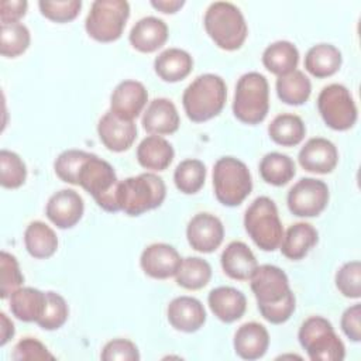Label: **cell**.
Segmentation results:
<instances>
[{"label": "cell", "instance_id": "1", "mask_svg": "<svg viewBox=\"0 0 361 361\" xmlns=\"http://www.w3.org/2000/svg\"><path fill=\"white\" fill-rule=\"evenodd\" d=\"M250 281L261 316L272 324L285 323L296 307L286 274L275 265L265 264L257 267Z\"/></svg>", "mask_w": 361, "mask_h": 361}, {"label": "cell", "instance_id": "2", "mask_svg": "<svg viewBox=\"0 0 361 361\" xmlns=\"http://www.w3.org/2000/svg\"><path fill=\"white\" fill-rule=\"evenodd\" d=\"M226 99L227 87L223 78L214 73H204L185 89L182 103L189 120L203 123L223 110Z\"/></svg>", "mask_w": 361, "mask_h": 361}, {"label": "cell", "instance_id": "3", "mask_svg": "<svg viewBox=\"0 0 361 361\" xmlns=\"http://www.w3.org/2000/svg\"><path fill=\"white\" fill-rule=\"evenodd\" d=\"M166 196V186L162 178L145 172L126 178L118 182L117 204L128 216H140L159 207Z\"/></svg>", "mask_w": 361, "mask_h": 361}, {"label": "cell", "instance_id": "4", "mask_svg": "<svg viewBox=\"0 0 361 361\" xmlns=\"http://www.w3.org/2000/svg\"><path fill=\"white\" fill-rule=\"evenodd\" d=\"M204 28L214 44L226 51H235L244 44L248 28L241 10L228 1H214L204 13Z\"/></svg>", "mask_w": 361, "mask_h": 361}, {"label": "cell", "instance_id": "5", "mask_svg": "<svg viewBox=\"0 0 361 361\" xmlns=\"http://www.w3.org/2000/svg\"><path fill=\"white\" fill-rule=\"evenodd\" d=\"M118 182L114 168L94 154L83 161L78 173V185L90 193L103 210L111 213L120 210L117 204Z\"/></svg>", "mask_w": 361, "mask_h": 361}, {"label": "cell", "instance_id": "6", "mask_svg": "<svg viewBox=\"0 0 361 361\" xmlns=\"http://www.w3.org/2000/svg\"><path fill=\"white\" fill-rule=\"evenodd\" d=\"M244 227L258 248L275 251L281 245L283 228L272 199L267 196L257 197L245 210Z\"/></svg>", "mask_w": 361, "mask_h": 361}, {"label": "cell", "instance_id": "7", "mask_svg": "<svg viewBox=\"0 0 361 361\" xmlns=\"http://www.w3.org/2000/svg\"><path fill=\"white\" fill-rule=\"evenodd\" d=\"M213 188L216 199L224 206H238L252 190L248 166L234 158L221 157L213 166Z\"/></svg>", "mask_w": 361, "mask_h": 361}, {"label": "cell", "instance_id": "8", "mask_svg": "<svg viewBox=\"0 0 361 361\" xmlns=\"http://www.w3.org/2000/svg\"><path fill=\"white\" fill-rule=\"evenodd\" d=\"M269 110V86L258 72L244 73L235 85L233 113L245 124L261 123Z\"/></svg>", "mask_w": 361, "mask_h": 361}, {"label": "cell", "instance_id": "9", "mask_svg": "<svg viewBox=\"0 0 361 361\" xmlns=\"http://www.w3.org/2000/svg\"><path fill=\"white\" fill-rule=\"evenodd\" d=\"M298 338L312 361H341L345 357V347L333 324L322 316L306 319Z\"/></svg>", "mask_w": 361, "mask_h": 361}, {"label": "cell", "instance_id": "10", "mask_svg": "<svg viewBox=\"0 0 361 361\" xmlns=\"http://www.w3.org/2000/svg\"><path fill=\"white\" fill-rule=\"evenodd\" d=\"M130 17L126 0H96L87 13L85 28L89 37L99 42H111L121 37Z\"/></svg>", "mask_w": 361, "mask_h": 361}, {"label": "cell", "instance_id": "11", "mask_svg": "<svg viewBox=\"0 0 361 361\" xmlns=\"http://www.w3.org/2000/svg\"><path fill=\"white\" fill-rule=\"evenodd\" d=\"M317 109L323 121L333 130L344 131L357 121V106L350 90L340 83H331L322 89L317 97Z\"/></svg>", "mask_w": 361, "mask_h": 361}, {"label": "cell", "instance_id": "12", "mask_svg": "<svg viewBox=\"0 0 361 361\" xmlns=\"http://www.w3.org/2000/svg\"><path fill=\"white\" fill-rule=\"evenodd\" d=\"M286 203L298 217L319 216L329 203V188L320 179L302 178L289 189Z\"/></svg>", "mask_w": 361, "mask_h": 361}, {"label": "cell", "instance_id": "13", "mask_svg": "<svg viewBox=\"0 0 361 361\" xmlns=\"http://www.w3.org/2000/svg\"><path fill=\"white\" fill-rule=\"evenodd\" d=\"M186 237L190 247L199 252H213L224 238V227L219 217L210 213H197L186 227Z\"/></svg>", "mask_w": 361, "mask_h": 361}, {"label": "cell", "instance_id": "14", "mask_svg": "<svg viewBox=\"0 0 361 361\" xmlns=\"http://www.w3.org/2000/svg\"><path fill=\"white\" fill-rule=\"evenodd\" d=\"M148 102V92L138 80L120 82L110 96V111L120 118L134 121Z\"/></svg>", "mask_w": 361, "mask_h": 361}, {"label": "cell", "instance_id": "15", "mask_svg": "<svg viewBox=\"0 0 361 361\" xmlns=\"http://www.w3.org/2000/svg\"><path fill=\"white\" fill-rule=\"evenodd\" d=\"M182 258L176 248L165 243H155L148 245L140 258V265L142 271L155 279H166L175 276Z\"/></svg>", "mask_w": 361, "mask_h": 361}, {"label": "cell", "instance_id": "16", "mask_svg": "<svg viewBox=\"0 0 361 361\" xmlns=\"http://www.w3.org/2000/svg\"><path fill=\"white\" fill-rule=\"evenodd\" d=\"M83 210V199L78 192L61 189L48 199L45 214L58 228H71L82 219Z\"/></svg>", "mask_w": 361, "mask_h": 361}, {"label": "cell", "instance_id": "17", "mask_svg": "<svg viewBox=\"0 0 361 361\" xmlns=\"http://www.w3.org/2000/svg\"><path fill=\"white\" fill-rule=\"evenodd\" d=\"M97 134L103 145L113 152L127 151L137 137V126L107 111L97 123Z\"/></svg>", "mask_w": 361, "mask_h": 361}, {"label": "cell", "instance_id": "18", "mask_svg": "<svg viewBox=\"0 0 361 361\" xmlns=\"http://www.w3.org/2000/svg\"><path fill=\"white\" fill-rule=\"evenodd\" d=\"M298 159L307 172L330 173L338 162V152L330 140L314 137L300 148Z\"/></svg>", "mask_w": 361, "mask_h": 361}, {"label": "cell", "instance_id": "19", "mask_svg": "<svg viewBox=\"0 0 361 361\" xmlns=\"http://www.w3.org/2000/svg\"><path fill=\"white\" fill-rule=\"evenodd\" d=\"M168 322L179 331H197L206 322V310L200 300L192 296H178L172 299L166 309Z\"/></svg>", "mask_w": 361, "mask_h": 361}, {"label": "cell", "instance_id": "20", "mask_svg": "<svg viewBox=\"0 0 361 361\" xmlns=\"http://www.w3.org/2000/svg\"><path fill=\"white\" fill-rule=\"evenodd\" d=\"M180 118L175 104L165 97L154 99L142 114V127L152 135L172 134L179 128Z\"/></svg>", "mask_w": 361, "mask_h": 361}, {"label": "cell", "instance_id": "21", "mask_svg": "<svg viewBox=\"0 0 361 361\" xmlns=\"http://www.w3.org/2000/svg\"><path fill=\"white\" fill-rule=\"evenodd\" d=\"M207 302L213 314L224 322L233 323L243 317L247 309L245 295L231 286H219L210 290Z\"/></svg>", "mask_w": 361, "mask_h": 361}, {"label": "cell", "instance_id": "22", "mask_svg": "<svg viewBox=\"0 0 361 361\" xmlns=\"http://www.w3.org/2000/svg\"><path fill=\"white\" fill-rule=\"evenodd\" d=\"M130 44L140 52H154L168 39V25L164 20L148 16L138 20L128 35Z\"/></svg>", "mask_w": 361, "mask_h": 361}, {"label": "cell", "instance_id": "23", "mask_svg": "<svg viewBox=\"0 0 361 361\" xmlns=\"http://www.w3.org/2000/svg\"><path fill=\"white\" fill-rule=\"evenodd\" d=\"M268 345V330L257 322H248L241 324L234 334V350L235 354L243 360L252 361L264 357Z\"/></svg>", "mask_w": 361, "mask_h": 361}, {"label": "cell", "instance_id": "24", "mask_svg": "<svg viewBox=\"0 0 361 361\" xmlns=\"http://www.w3.org/2000/svg\"><path fill=\"white\" fill-rule=\"evenodd\" d=\"M221 268L237 281H247L255 272L258 262L250 247L243 241H231L221 252Z\"/></svg>", "mask_w": 361, "mask_h": 361}, {"label": "cell", "instance_id": "25", "mask_svg": "<svg viewBox=\"0 0 361 361\" xmlns=\"http://www.w3.org/2000/svg\"><path fill=\"white\" fill-rule=\"evenodd\" d=\"M173 157V147L161 135H148L137 147V161L145 169L165 171Z\"/></svg>", "mask_w": 361, "mask_h": 361}, {"label": "cell", "instance_id": "26", "mask_svg": "<svg viewBox=\"0 0 361 361\" xmlns=\"http://www.w3.org/2000/svg\"><path fill=\"white\" fill-rule=\"evenodd\" d=\"M47 306V292L25 286L18 288L10 296V310L21 322H38Z\"/></svg>", "mask_w": 361, "mask_h": 361}, {"label": "cell", "instance_id": "27", "mask_svg": "<svg viewBox=\"0 0 361 361\" xmlns=\"http://www.w3.org/2000/svg\"><path fill=\"white\" fill-rule=\"evenodd\" d=\"M319 240L317 230L309 223H295L292 224L282 237L281 252L293 261L302 259Z\"/></svg>", "mask_w": 361, "mask_h": 361}, {"label": "cell", "instance_id": "28", "mask_svg": "<svg viewBox=\"0 0 361 361\" xmlns=\"http://www.w3.org/2000/svg\"><path fill=\"white\" fill-rule=\"evenodd\" d=\"M193 68V59L189 52L180 48H168L154 61L155 73L165 82H179L185 79Z\"/></svg>", "mask_w": 361, "mask_h": 361}, {"label": "cell", "instance_id": "29", "mask_svg": "<svg viewBox=\"0 0 361 361\" xmlns=\"http://www.w3.org/2000/svg\"><path fill=\"white\" fill-rule=\"evenodd\" d=\"M343 62L338 48L331 44H316L305 56V68L314 78H327L334 75Z\"/></svg>", "mask_w": 361, "mask_h": 361}, {"label": "cell", "instance_id": "30", "mask_svg": "<svg viewBox=\"0 0 361 361\" xmlns=\"http://www.w3.org/2000/svg\"><path fill=\"white\" fill-rule=\"evenodd\" d=\"M299 51L289 41H276L268 45L262 54L264 66L278 76L286 75L296 69Z\"/></svg>", "mask_w": 361, "mask_h": 361}, {"label": "cell", "instance_id": "31", "mask_svg": "<svg viewBox=\"0 0 361 361\" xmlns=\"http://www.w3.org/2000/svg\"><path fill=\"white\" fill-rule=\"evenodd\" d=\"M24 244L34 258H49L58 248L55 231L42 221H31L24 231Z\"/></svg>", "mask_w": 361, "mask_h": 361}, {"label": "cell", "instance_id": "32", "mask_svg": "<svg viewBox=\"0 0 361 361\" xmlns=\"http://www.w3.org/2000/svg\"><path fill=\"white\" fill-rule=\"evenodd\" d=\"M278 97L290 106H299L307 102L312 93L310 79L299 69H295L276 79Z\"/></svg>", "mask_w": 361, "mask_h": 361}, {"label": "cell", "instance_id": "33", "mask_svg": "<svg viewBox=\"0 0 361 361\" xmlns=\"http://www.w3.org/2000/svg\"><path fill=\"white\" fill-rule=\"evenodd\" d=\"M271 140L282 147L298 145L306 134V127L302 118L296 114H279L268 126Z\"/></svg>", "mask_w": 361, "mask_h": 361}, {"label": "cell", "instance_id": "34", "mask_svg": "<svg viewBox=\"0 0 361 361\" xmlns=\"http://www.w3.org/2000/svg\"><path fill=\"white\" fill-rule=\"evenodd\" d=\"M296 173L295 162L285 154L269 152L259 162L261 178L274 186L286 185Z\"/></svg>", "mask_w": 361, "mask_h": 361}, {"label": "cell", "instance_id": "35", "mask_svg": "<svg viewBox=\"0 0 361 361\" xmlns=\"http://www.w3.org/2000/svg\"><path fill=\"white\" fill-rule=\"evenodd\" d=\"M175 278L179 286L189 290H197L209 283L212 278V267L203 258L188 257L182 259Z\"/></svg>", "mask_w": 361, "mask_h": 361}, {"label": "cell", "instance_id": "36", "mask_svg": "<svg viewBox=\"0 0 361 361\" xmlns=\"http://www.w3.org/2000/svg\"><path fill=\"white\" fill-rule=\"evenodd\" d=\"M206 180V166L199 159H185L179 162L173 172V182L178 190L185 195L199 192Z\"/></svg>", "mask_w": 361, "mask_h": 361}, {"label": "cell", "instance_id": "37", "mask_svg": "<svg viewBox=\"0 0 361 361\" xmlns=\"http://www.w3.org/2000/svg\"><path fill=\"white\" fill-rule=\"evenodd\" d=\"M31 41L28 28L21 23L1 24L0 52L3 56L16 58L25 52Z\"/></svg>", "mask_w": 361, "mask_h": 361}, {"label": "cell", "instance_id": "38", "mask_svg": "<svg viewBox=\"0 0 361 361\" xmlns=\"http://www.w3.org/2000/svg\"><path fill=\"white\" fill-rule=\"evenodd\" d=\"M27 178V166L18 154L1 149L0 151V183L6 189L20 188Z\"/></svg>", "mask_w": 361, "mask_h": 361}, {"label": "cell", "instance_id": "39", "mask_svg": "<svg viewBox=\"0 0 361 361\" xmlns=\"http://www.w3.org/2000/svg\"><path fill=\"white\" fill-rule=\"evenodd\" d=\"M90 155V152L80 149H66L58 155L54 162V169L56 176L71 185H78V173L83 161Z\"/></svg>", "mask_w": 361, "mask_h": 361}, {"label": "cell", "instance_id": "40", "mask_svg": "<svg viewBox=\"0 0 361 361\" xmlns=\"http://www.w3.org/2000/svg\"><path fill=\"white\" fill-rule=\"evenodd\" d=\"M69 309L66 300L56 292H47V306L37 324L44 330H56L68 320Z\"/></svg>", "mask_w": 361, "mask_h": 361}, {"label": "cell", "instance_id": "41", "mask_svg": "<svg viewBox=\"0 0 361 361\" xmlns=\"http://www.w3.org/2000/svg\"><path fill=\"white\" fill-rule=\"evenodd\" d=\"M0 269H1V286L0 296L1 299H7L16 292L24 282V276L20 271L18 261L14 255L7 251H1L0 254Z\"/></svg>", "mask_w": 361, "mask_h": 361}, {"label": "cell", "instance_id": "42", "mask_svg": "<svg viewBox=\"0 0 361 361\" xmlns=\"http://www.w3.org/2000/svg\"><path fill=\"white\" fill-rule=\"evenodd\" d=\"M336 286L340 293L350 299L361 296V264L360 261L345 262L336 274Z\"/></svg>", "mask_w": 361, "mask_h": 361}, {"label": "cell", "instance_id": "43", "mask_svg": "<svg viewBox=\"0 0 361 361\" xmlns=\"http://www.w3.org/2000/svg\"><path fill=\"white\" fill-rule=\"evenodd\" d=\"M41 14L55 23H68L76 18L82 8L80 0H63V1H38Z\"/></svg>", "mask_w": 361, "mask_h": 361}, {"label": "cell", "instance_id": "44", "mask_svg": "<svg viewBox=\"0 0 361 361\" xmlns=\"http://www.w3.org/2000/svg\"><path fill=\"white\" fill-rule=\"evenodd\" d=\"M11 358L16 361L55 360V357L48 351V348L39 340L32 337H25L20 340L13 348Z\"/></svg>", "mask_w": 361, "mask_h": 361}, {"label": "cell", "instance_id": "45", "mask_svg": "<svg viewBox=\"0 0 361 361\" xmlns=\"http://www.w3.org/2000/svg\"><path fill=\"white\" fill-rule=\"evenodd\" d=\"M100 357L104 361H137L140 360V353L133 341L127 338H114L106 343Z\"/></svg>", "mask_w": 361, "mask_h": 361}, {"label": "cell", "instance_id": "46", "mask_svg": "<svg viewBox=\"0 0 361 361\" xmlns=\"http://www.w3.org/2000/svg\"><path fill=\"white\" fill-rule=\"evenodd\" d=\"M361 306L360 303H355L350 307H347L341 316V329L344 334L354 343H358L361 340Z\"/></svg>", "mask_w": 361, "mask_h": 361}, {"label": "cell", "instance_id": "47", "mask_svg": "<svg viewBox=\"0 0 361 361\" xmlns=\"http://www.w3.org/2000/svg\"><path fill=\"white\" fill-rule=\"evenodd\" d=\"M28 3L25 0H3L0 3V21L1 24L18 23L25 16Z\"/></svg>", "mask_w": 361, "mask_h": 361}, {"label": "cell", "instance_id": "48", "mask_svg": "<svg viewBox=\"0 0 361 361\" xmlns=\"http://www.w3.org/2000/svg\"><path fill=\"white\" fill-rule=\"evenodd\" d=\"M185 4L183 0H151V6L162 13L173 14Z\"/></svg>", "mask_w": 361, "mask_h": 361}, {"label": "cell", "instance_id": "49", "mask_svg": "<svg viewBox=\"0 0 361 361\" xmlns=\"http://www.w3.org/2000/svg\"><path fill=\"white\" fill-rule=\"evenodd\" d=\"M14 336V324L6 313H0V345L3 347Z\"/></svg>", "mask_w": 361, "mask_h": 361}]
</instances>
